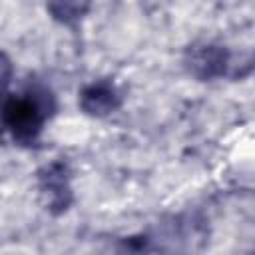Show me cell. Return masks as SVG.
<instances>
[{"label":"cell","mask_w":255,"mask_h":255,"mask_svg":"<svg viewBox=\"0 0 255 255\" xmlns=\"http://www.w3.org/2000/svg\"><path fill=\"white\" fill-rule=\"evenodd\" d=\"M38 189L46 209L52 215H62L74 203L72 171L66 161L56 159L38 171Z\"/></svg>","instance_id":"2"},{"label":"cell","mask_w":255,"mask_h":255,"mask_svg":"<svg viewBox=\"0 0 255 255\" xmlns=\"http://www.w3.org/2000/svg\"><path fill=\"white\" fill-rule=\"evenodd\" d=\"M80 108L86 116L106 118L122 106V94L110 80H98L88 84L80 92Z\"/></svg>","instance_id":"4"},{"label":"cell","mask_w":255,"mask_h":255,"mask_svg":"<svg viewBox=\"0 0 255 255\" xmlns=\"http://www.w3.org/2000/svg\"><path fill=\"white\" fill-rule=\"evenodd\" d=\"M253 72H255V54H253V56L243 64V68H241V70H237V72H235V76H233V78H243V76L253 74Z\"/></svg>","instance_id":"6"},{"label":"cell","mask_w":255,"mask_h":255,"mask_svg":"<svg viewBox=\"0 0 255 255\" xmlns=\"http://www.w3.org/2000/svg\"><path fill=\"white\" fill-rule=\"evenodd\" d=\"M46 10L54 22L62 26H76L92 10V0H48Z\"/></svg>","instance_id":"5"},{"label":"cell","mask_w":255,"mask_h":255,"mask_svg":"<svg viewBox=\"0 0 255 255\" xmlns=\"http://www.w3.org/2000/svg\"><path fill=\"white\" fill-rule=\"evenodd\" d=\"M2 82H4V88H8V84H10V60L6 54H2Z\"/></svg>","instance_id":"7"},{"label":"cell","mask_w":255,"mask_h":255,"mask_svg":"<svg viewBox=\"0 0 255 255\" xmlns=\"http://www.w3.org/2000/svg\"><path fill=\"white\" fill-rule=\"evenodd\" d=\"M56 112V98L50 88L34 82L22 92L8 94L2 106V124L14 143L38 147L46 122Z\"/></svg>","instance_id":"1"},{"label":"cell","mask_w":255,"mask_h":255,"mask_svg":"<svg viewBox=\"0 0 255 255\" xmlns=\"http://www.w3.org/2000/svg\"><path fill=\"white\" fill-rule=\"evenodd\" d=\"M185 70L199 82H211L223 78L231 66V52L221 44H193L187 48L183 58Z\"/></svg>","instance_id":"3"}]
</instances>
